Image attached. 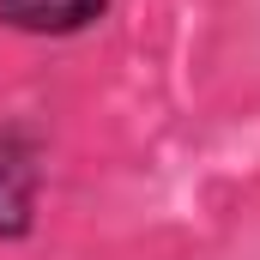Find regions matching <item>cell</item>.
<instances>
[{"mask_svg":"<svg viewBox=\"0 0 260 260\" xmlns=\"http://www.w3.org/2000/svg\"><path fill=\"white\" fill-rule=\"evenodd\" d=\"M115 0H0V30L18 37H43V43H73L91 37L109 18Z\"/></svg>","mask_w":260,"mask_h":260,"instance_id":"obj_2","label":"cell"},{"mask_svg":"<svg viewBox=\"0 0 260 260\" xmlns=\"http://www.w3.org/2000/svg\"><path fill=\"white\" fill-rule=\"evenodd\" d=\"M49 182V133L30 115H0V242H30Z\"/></svg>","mask_w":260,"mask_h":260,"instance_id":"obj_1","label":"cell"}]
</instances>
